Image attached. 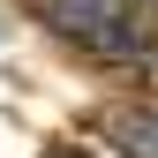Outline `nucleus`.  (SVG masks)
Returning <instances> with one entry per match:
<instances>
[{
  "label": "nucleus",
  "instance_id": "obj_1",
  "mask_svg": "<svg viewBox=\"0 0 158 158\" xmlns=\"http://www.w3.org/2000/svg\"><path fill=\"white\" fill-rule=\"evenodd\" d=\"M38 15H45L60 38H75L83 53H135V23H128V0H38Z\"/></svg>",
  "mask_w": 158,
  "mask_h": 158
},
{
  "label": "nucleus",
  "instance_id": "obj_4",
  "mask_svg": "<svg viewBox=\"0 0 158 158\" xmlns=\"http://www.w3.org/2000/svg\"><path fill=\"white\" fill-rule=\"evenodd\" d=\"M60 158H90V151H60Z\"/></svg>",
  "mask_w": 158,
  "mask_h": 158
},
{
  "label": "nucleus",
  "instance_id": "obj_2",
  "mask_svg": "<svg viewBox=\"0 0 158 158\" xmlns=\"http://www.w3.org/2000/svg\"><path fill=\"white\" fill-rule=\"evenodd\" d=\"M113 143L128 158H158V113H113Z\"/></svg>",
  "mask_w": 158,
  "mask_h": 158
},
{
  "label": "nucleus",
  "instance_id": "obj_3",
  "mask_svg": "<svg viewBox=\"0 0 158 158\" xmlns=\"http://www.w3.org/2000/svg\"><path fill=\"white\" fill-rule=\"evenodd\" d=\"M143 83H151V90H158V53H143Z\"/></svg>",
  "mask_w": 158,
  "mask_h": 158
}]
</instances>
